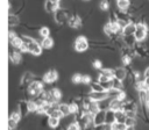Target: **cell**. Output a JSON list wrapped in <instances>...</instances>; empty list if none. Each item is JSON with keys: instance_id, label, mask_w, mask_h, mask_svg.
<instances>
[{"instance_id": "d6a6232c", "label": "cell", "mask_w": 149, "mask_h": 130, "mask_svg": "<svg viewBox=\"0 0 149 130\" xmlns=\"http://www.w3.org/2000/svg\"><path fill=\"white\" fill-rule=\"evenodd\" d=\"M130 60H132L130 55H123L122 56V63H123V65H129L130 64Z\"/></svg>"}, {"instance_id": "60d3db41", "label": "cell", "mask_w": 149, "mask_h": 130, "mask_svg": "<svg viewBox=\"0 0 149 130\" xmlns=\"http://www.w3.org/2000/svg\"><path fill=\"white\" fill-rule=\"evenodd\" d=\"M144 85H146L147 89H149V78H144Z\"/></svg>"}, {"instance_id": "5b68a950", "label": "cell", "mask_w": 149, "mask_h": 130, "mask_svg": "<svg viewBox=\"0 0 149 130\" xmlns=\"http://www.w3.org/2000/svg\"><path fill=\"white\" fill-rule=\"evenodd\" d=\"M108 98V94H107V91H100V92H91L90 93V99L92 101H97V102H100V101H104Z\"/></svg>"}, {"instance_id": "7c38bea8", "label": "cell", "mask_w": 149, "mask_h": 130, "mask_svg": "<svg viewBox=\"0 0 149 130\" xmlns=\"http://www.w3.org/2000/svg\"><path fill=\"white\" fill-rule=\"evenodd\" d=\"M115 122V111L107 109L106 110V115H105V123L106 124H113Z\"/></svg>"}, {"instance_id": "ffe728a7", "label": "cell", "mask_w": 149, "mask_h": 130, "mask_svg": "<svg viewBox=\"0 0 149 130\" xmlns=\"http://www.w3.org/2000/svg\"><path fill=\"white\" fill-rule=\"evenodd\" d=\"M19 22H20V20H19L17 16H15V15H9L8 16V24H9V27H16L19 24Z\"/></svg>"}, {"instance_id": "7bdbcfd3", "label": "cell", "mask_w": 149, "mask_h": 130, "mask_svg": "<svg viewBox=\"0 0 149 130\" xmlns=\"http://www.w3.org/2000/svg\"><path fill=\"white\" fill-rule=\"evenodd\" d=\"M126 130H135V128L134 127H127Z\"/></svg>"}, {"instance_id": "d4e9b609", "label": "cell", "mask_w": 149, "mask_h": 130, "mask_svg": "<svg viewBox=\"0 0 149 130\" xmlns=\"http://www.w3.org/2000/svg\"><path fill=\"white\" fill-rule=\"evenodd\" d=\"M56 12H57L56 13V19H57V21L59 23H62L64 21V19H65V13L63 10H56Z\"/></svg>"}, {"instance_id": "ac0fdd59", "label": "cell", "mask_w": 149, "mask_h": 130, "mask_svg": "<svg viewBox=\"0 0 149 130\" xmlns=\"http://www.w3.org/2000/svg\"><path fill=\"white\" fill-rule=\"evenodd\" d=\"M58 110L63 114V116H66V115L71 114V113H70V106H69V104H65V103L59 104V106H58Z\"/></svg>"}, {"instance_id": "277c9868", "label": "cell", "mask_w": 149, "mask_h": 130, "mask_svg": "<svg viewBox=\"0 0 149 130\" xmlns=\"http://www.w3.org/2000/svg\"><path fill=\"white\" fill-rule=\"evenodd\" d=\"M88 48V42L84 36H78L74 41V49L78 52H83Z\"/></svg>"}, {"instance_id": "5bb4252c", "label": "cell", "mask_w": 149, "mask_h": 130, "mask_svg": "<svg viewBox=\"0 0 149 130\" xmlns=\"http://www.w3.org/2000/svg\"><path fill=\"white\" fill-rule=\"evenodd\" d=\"M69 26H70L71 28L78 29V28L81 26V20L79 19V16H72V17L69 20Z\"/></svg>"}, {"instance_id": "3957f363", "label": "cell", "mask_w": 149, "mask_h": 130, "mask_svg": "<svg viewBox=\"0 0 149 130\" xmlns=\"http://www.w3.org/2000/svg\"><path fill=\"white\" fill-rule=\"evenodd\" d=\"M43 92V84L40 81H33L28 86V93L31 96H36Z\"/></svg>"}, {"instance_id": "ee69618b", "label": "cell", "mask_w": 149, "mask_h": 130, "mask_svg": "<svg viewBox=\"0 0 149 130\" xmlns=\"http://www.w3.org/2000/svg\"><path fill=\"white\" fill-rule=\"evenodd\" d=\"M147 123H148V124H149V121H147Z\"/></svg>"}, {"instance_id": "e0dca14e", "label": "cell", "mask_w": 149, "mask_h": 130, "mask_svg": "<svg viewBox=\"0 0 149 130\" xmlns=\"http://www.w3.org/2000/svg\"><path fill=\"white\" fill-rule=\"evenodd\" d=\"M45 8H47L48 12H56V10H58V3L52 2L51 0H47Z\"/></svg>"}, {"instance_id": "30bf717a", "label": "cell", "mask_w": 149, "mask_h": 130, "mask_svg": "<svg viewBox=\"0 0 149 130\" xmlns=\"http://www.w3.org/2000/svg\"><path fill=\"white\" fill-rule=\"evenodd\" d=\"M113 74H114V78L120 81H122L127 77V72L123 67H116L115 70H113Z\"/></svg>"}, {"instance_id": "f1b7e54d", "label": "cell", "mask_w": 149, "mask_h": 130, "mask_svg": "<svg viewBox=\"0 0 149 130\" xmlns=\"http://www.w3.org/2000/svg\"><path fill=\"white\" fill-rule=\"evenodd\" d=\"M20 117H21V115H20V111H13L12 113V115H10V120H13V121H15L16 123L20 121Z\"/></svg>"}, {"instance_id": "7402d4cb", "label": "cell", "mask_w": 149, "mask_h": 130, "mask_svg": "<svg viewBox=\"0 0 149 130\" xmlns=\"http://www.w3.org/2000/svg\"><path fill=\"white\" fill-rule=\"evenodd\" d=\"M10 59H12V62H13L14 64H19V63L21 62V53L17 52V51H14V52L12 53V56H10Z\"/></svg>"}, {"instance_id": "4dcf8cb0", "label": "cell", "mask_w": 149, "mask_h": 130, "mask_svg": "<svg viewBox=\"0 0 149 130\" xmlns=\"http://www.w3.org/2000/svg\"><path fill=\"white\" fill-rule=\"evenodd\" d=\"M81 77H83L81 74L76 73V74L72 75V79H71V80H72L74 84H80V82H81Z\"/></svg>"}, {"instance_id": "9c48e42d", "label": "cell", "mask_w": 149, "mask_h": 130, "mask_svg": "<svg viewBox=\"0 0 149 130\" xmlns=\"http://www.w3.org/2000/svg\"><path fill=\"white\" fill-rule=\"evenodd\" d=\"M135 29H136V24L133 23V22H128V23L122 28V35H123L125 37H126V36H134Z\"/></svg>"}, {"instance_id": "4fadbf2b", "label": "cell", "mask_w": 149, "mask_h": 130, "mask_svg": "<svg viewBox=\"0 0 149 130\" xmlns=\"http://www.w3.org/2000/svg\"><path fill=\"white\" fill-rule=\"evenodd\" d=\"M139 99H140V102L142 104H146L149 100V91L147 88L144 89H140L139 91Z\"/></svg>"}, {"instance_id": "d590c367", "label": "cell", "mask_w": 149, "mask_h": 130, "mask_svg": "<svg viewBox=\"0 0 149 130\" xmlns=\"http://www.w3.org/2000/svg\"><path fill=\"white\" fill-rule=\"evenodd\" d=\"M81 82H83V84H90V82H91V77L87 75V74H84V75L81 77Z\"/></svg>"}, {"instance_id": "ab89813d", "label": "cell", "mask_w": 149, "mask_h": 130, "mask_svg": "<svg viewBox=\"0 0 149 130\" xmlns=\"http://www.w3.org/2000/svg\"><path fill=\"white\" fill-rule=\"evenodd\" d=\"M143 77H144V78H149V66L144 70V72H143Z\"/></svg>"}, {"instance_id": "f35d334b", "label": "cell", "mask_w": 149, "mask_h": 130, "mask_svg": "<svg viewBox=\"0 0 149 130\" xmlns=\"http://www.w3.org/2000/svg\"><path fill=\"white\" fill-rule=\"evenodd\" d=\"M93 66H94L95 68H101V67H102L100 60H94V62H93Z\"/></svg>"}, {"instance_id": "6da1fadb", "label": "cell", "mask_w": 149, "mask_h": 130, "mask_svg": "<svg viewBox=\"0 0 149 130\" xmlns=\"http://www.w3.org/2000/svg\"><path fill=\"white\" fill-rule=\"evenodd\" d=\"M22 42H23V44L26 45L28 52H30V53H33V55H35V56L41 55V52H42V46H41L35 39H33L31 37H28V36H23Z\"/></svg>"}, {"instance_id": "f546056e", "label": "cell", "mask_w": 149, "mask_h": 130, "mask_svg": "<svg viewBox=\"0 0 149 130\" xmlns=\"http://www.w3.org/2000/svg\"><path fill=\"white\" fill-rule=\"evenodd\" d=\"M125 125H126V128H127V127H134V125H135V118H133V117H127L126 121H125Z\"/></svg>"}, {"instance_id": "74e56055", "label": "cell", "mask_w": 149, "mask_h": 130, "mask_svg": "<svg viewBox=\"0 0 149 130\" xmlns=\"http://www.w3.org/2000/svg\"><path fill=\"white\" fill-rule=\"evenodd\" d=\"M70 106V113H77L78 111V106L76 103H71Z\"/></svg>"}, {"instance_id": "52a82bcc", "label": "cell", "mask_w": 149, "mask_h": 130, "mask_svg": "<svg viewBox=\"0 0 149 130\" xmlns=\"http://www.w3.org/2000/svg\"><path fill=\"white\" fill-rule=\"evenodd\" d=\"M105 115H106V110H99L93 115V124L97 125H101L105 123Z\"/></svg>"}, {"instance_id": "d6986e66", "label": "cell", "mask_w": 149, "mask_h": 130, "mask_svg": "<svg viewBox=\"0 0 149 130\" xmlns=\"http://www.w3.org/2000/svg\"><path fill=\"white\" fill-rule=\"evenodd\" d=\"M116 5L120 8V10L125 12L129 6V0H116Z\"/></svg>"}, {"instance_id": "7a4b0ae2", "label": "cell", "mask_w": 149, "mask_h": 130, "mask_svg": "<svg viewBox=\"0 0 149 130\" xmlns=\"http://www.w3.org/2000/svg\"><path fill=\"white\" fill-rule=\"evenodd\" d=\"M148 35V28L144 23H137L136 24V29L134 32V38L136 42H142L146 39Z\"/></svg>"}, {"instance_id": "2e32d148", "label": "cell", "mask_w": 149, "mask_h": 130, "mask_svg": "<svg viewBox=\"0 0 149 130\" xmlns=\"http://www.w3.org/2000/svg\"><path fill=\"white\" fill-rule=\"evenodd\" d=\"M54 45V39L51 37H45L43 38L42 43H41V46L44 48V49H51Z\"/></svg>"}, {"instance_id": "b9f144b4", "label": "cell", "mask_w": 149, "mask_h": 130, "mask_svg": "<svg viewBox=\"0 0 149 130\" xmlns=\"http://www.w3.org/2000/svg\"><path fill=\"white\" fill-rule=\"evenodd\" d=\"M144 106H146V109H147V110L149 111V100H148V102H147V103H146Z\"/></svg>"}, {"instance_id": "8992f818", "label": "cell", "mask_w": 149, "mask_h": 130, "mask_svg": "<svg viewBox=\"0 0 149 130\" xmlns=\"http://www.w3.org/2000/svg\"><path fill=\"white\" fill-rule=\"evenodd\" d=\"M8 37H9V42H10V44H12L14 48H16V49H19V50H20L21 45L23 44V42H22V38H19L14 31H9V34H8Z\"/></svg>"}, {"instance_id": "44dd1931", "label": "cell", "mask_w": 149, "mask_h": 130, "mask_svg": "<svg viewBox=\"0 0 149 130\" xmlns=\"http://www.w3.org/2000/svg\"><path fill=\"white\" fill-rule=\"evenodd\" d=\"M48 124H49V127H51V128H56V127H58V124H59V118L54 117V116H49Z\"/></svg>"}, {"instance_id": "484cf974", "label": "cell", "mask_w": 149, "mask_h": 130, "mask_svg": "<svg viewBox=\"0 0 149 130\" xmlns=\"http://www.w3.org/2000/svg\"><path fill=\"white\" fill-rule=\"evenodd\" d=\"M49 34H50V30H49L48 27H42V28L40 29V35H41L43 38L49 37Z\"/></svg>"}, {"instance_id": "4316f807", "label": "cell", "mask_w": 149, "mask_h": 130, "mask_svg": "<svg viewBox=\"0 0 149 130\" xmlns=\"http://www.w3.org/2000/svg\"><path fill=\"white\" fill-rule=\"evenodd\" d=\"M101 74L106 75V77H107V78H109V79H113V78H114L113 70H111V68H104V70L101 71Z\"/></svg>"}, {"instance_id": "83f0119b", "label": "cell", "mask_w": 149, "mask_h": 130, "mask_svg": "<svg viewBox=\"0 0 149 130\" xmlns=\"http://www.w3.org/2000/svg\"><path fill=\"white\" fill-rule=\"evenodd\" d=\"M26 81H28V84L33 82V75H31L30 73H26V74L23 75V78H22L21 82H22V84H26Z\"/></svg>"}, {"instance_id": "f6af8a7d", "label": "cell", "mask_w": 149, "mask_h": 130, "mask_svg": "<svg viewBox=\"0 0 149 130\" xmlns=\"http://www.w3.org/2000/svg\"><path fill=\"white\" fill-rule=\"evenodd\" d=\"M148 91H149V89H148Z\"/></svg>"}, {"instance_id": "ba28073f", "label": "cell", "mask_w": 149, "mask_h": 130, "mask_svg": "<svg viewBox=\"0 0 149 130\" xmlns=\"http://www.w3.org/2000/svg\"><path fill=\"white\" fill-rule=\"evenodd\" d=\"M57 79H58V73H57V71H55V70H50L49 72H47V73L43 75V81H44L45 84H51V82L56 81Z\"/></svg>"}, {"instance_id": "8d00e7d4", "label": "cell", "mask_w": 149, "mask_h": 130, "mask_svg": "<svg viewBox=\"0 0 149 130\" xmlns=\"http://www.w3.org/2000/svg\"><path fill=\"white\" fill-rule=\"evenodd\" d=\"M68 130H80V127L78 125V123H71L69 125Z\"/></svg>"}, {"instance_id": "1f68e13d", "label": "cell", "mask_w": 149, "mask_h": 130, "mask_svg": "<svg viewBox=\"0 0 149 130\" xmlns=\"http://www.w3.org/2000/svg\"><path fill=\"white\" fill-rule=\"evenodd\" d=\"M99 7H100V9H102V10H107V9H108V7H109V3H108V1H107V0H101V1H100Z\"/></svg>"}, {"instance_id": "836d02e7", "label": "cell", "mask_w": 149, "mask_h": 130, "mask_svg": "<svg viewBox=\"0 0 149 130\" xmlns=\"http://www.w3.org/2000/svg\"><path fill=\"white\" fill-rule=\"evenodd\" d=\"M95 130H111V125L109 124H101V125H97L95 127Z\"/></svg>"}, {"instance_id": "8fae6325", "label": "cell", "mask_w": 149, "mask_h": 130, "mask_svg": "<svg viewBox=\"0 0 149 130\" xmlns=\"http://www.w3.org/2000/svg\"><path fill=\"white\" fill-rule=\"evenodd\" d=\"M122 104L123 102L118 100V99H112V101L109 102V107L108 109L113 110V111H118V110H122Z\"/></svg>"}, {"instance_id": "e575fe53", "label": "cell", "mask_w": 149, "mask_h": 130, "mask_svg": "<svg viewBox=\"0 0 149 130\" xmlns=\"http://www.w3.org/2000/svg\"><path fill=\"white\" fill-rule=\"evenodd\" d=\"M92 91H93V92H100V91H104V89H102V87L100 86V84L98 82V84H93V85H92Z\"/></svg>"}, {"instance_id": "cb8c5ba5", "label": "cell", "mask_w": 149, "mask_h": 130, "mask_svg": "<svg viewBox=\"0 0 149 130\" xmlns=\"http://www.w3.org/2000/svg\"><path fill=\"white\" fill-rule=\"evenodd\" d=\"M27 109H28V111H36V109H37L36 102H34V101H28V102H27Z\"/></svg>"}, {"instance_id": "9a60e30c", "label": "cell", "mask_w": 149, "mask_h": 130, "mask_svg": "<svg viewBox=\"0 0 149 130\" xmlns=\"http://www.w3.org/2000/svg\"><path fill=\"white\" fill-rule=\"evenodd\" d=\"M126 118H127V115H126V113H125L123 110H118V111H115V122L125 124Z\"/></svg>"}, {"instance_id": "603a6c76", "label": "cell", "mask_w": 149, "mask_h": 130, "mask_svg": "<svg viewBox=\"0 0 149 130\" xmlns=\"http://www.w3.org/2000/svg\"><path fill=\"white\" fill-rule=\"evenodd\" d=\"M111 130H126V125L122 123L114 122L113 124H111Z\"/></svg>"}]
</instances>
